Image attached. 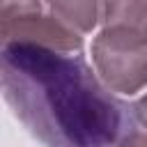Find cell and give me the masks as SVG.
Returning a JSON list of instances; mask_svg holds the SVG:
<instances>
[{
  "mask_svg": "<svg viewBox=\"0 0 147 147\" xmlns=\"http://www.w3.org/2000/svg\"><path fill=\"white\" fill-rule=\"evenodd\" d=\"M2 94L44 147H117L138 124L83 55L2 44Z\"/></svg>",
  "mask_w": 147,
  "mask_h": 147,
  "instance_id": "obj_1",
  "label": "cell"
},
{
  "mask_svg": "<svg viewBox=\"0 0 147 147\" xmlns=\"http://www.w3.org/2000/svg\"><path fill=\"white\" fill-rule=\"evenodd\" d=\"M92 62L110 92L136 94L147 85V34L103 25L92 41Z\"/></svg>",
  "mask_w": 147,
  "mask_h": 147,
  "instance_id": "obj_2",
  "label": "cell"
},
{
  "mask_svg": "<svg viewBox=\"0 0 147 147\" xmlns=\"http://www.w3.org/2000/svg\"><path fill=\"white\" fill-rule=\"evenodd\" d=\"M0 34L2 44H34L60 53H78L83 48V37L53 14H44L39 0H2Z\"/></svg>",
  "mask_w": 147,
  "mask_h": 147,
  "instance_id": "obj_3",
  "label": "cell"
},
{
  "mask_svg": "<svg viewBox=\"0 0 147 147\" xmlns=\"http://www.w3.org/2000/svg\"><path fill=\"white\" fill-rule=\"evenodd\" d=\"M51 14L64 23L67 28L76 30L78 34L92 32L103 18L108 0H46Z\"/></svg>",
  "mask_w": 147,
  "mask_h": 147,
  "instance_id": "obj_4",
  "label": "cell"
},
{
  "mask_svg": "<svg viewBox=\"0 0 147 147\" xmlns=\"http://www.w3.org/2000/svg\"><path fill=\"white\" fill-rule=\"evenodd\" d=\"M103 25H119L147 34V0H108Z\"/></svg>",
  "mask_w": 147,
  "mask_h": 147,
  "instance_id": "obj_5",
  "label": "cell"
},
{
  "mask_svg": "<svg viewBox=\"0 0 147 147\" xmlns=\"http://www.w3.org/2000/svg\"><path fill=\"white\" fill-rule=\"evenodd\" d=\"M117 147H147V133H145L140 126H136Z\"/></svg>",
  "mask_w": 147,
  "mask_h": 147,
  "instance_id": "obj_6",
  "label": "cell"
},
{
  "mask_svg": "<svg viewBox=\"0 0 147 147\" xmlns=\"http://www.w3.org/2000/svg\"><path fill=\"white\" fill-rule=\"evenodd\" d=\"M133 117H136V124L142 131H147V94L133 103Z\"/></svg>",
  "mask_w": 147,
  "mask_h": 147,
  "instance_id": "obj_7",
  "label": "cell"
}]
</instances>
